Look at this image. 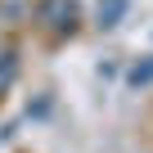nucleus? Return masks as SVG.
Listing matches in <instances>:
<instances>
[{
	"label": "nucleus",
	"instance_id": "obj_1",
	"mask_svg": "<svg viewBox=\"0 0 153 153\" xmlns=\"http://www.w3.org/2000/svg\"><path fill=\"white\" fill-rule=\"evenodd\" d=\"M41 18H45L50 32L72 36V32H76V18H81V9H76V0H45V5H41Z\"/></svg>",
	"mask_w": 153,
	"mask_h": 153
},
{
	"label": "nucleus",
	"instance_id": "obj_2",
	"mask_svg": "<svg viewBox=\"0 0 153 153\" xmlns=\"http://www.w3.org/2000/svg\"><path fill=\"white\" fill-rule=\"evenodd\" d=\"M122 9H126V0H99V23L113 27V23L122 18Z\"/></svg>",
	"mask_w": 153,
	"mask_h": 153
}]
</instances>
